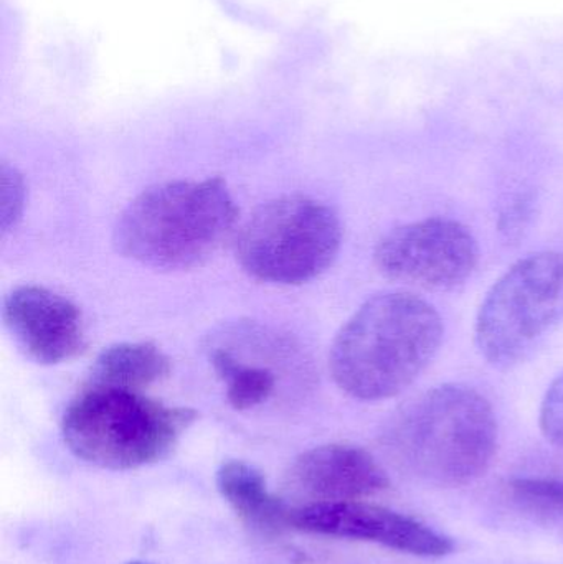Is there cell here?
Segmentation results:
<instances>
[{
  "label": "cell",
  "mask_w": 563,
  "mask_h": 564,
  "mask_svg": "<svg viewBox=\"0 0 563 564\" xmlns=\"http://www.w3.org/2000/svg\"><path fill=\"white\" fill-rule=\"evenodd\" d=\"M128 564H151V563H144V562H132V563H128Z\"/></svg>",
  "instance_id": "ac0fdd59"
},
{
  "label": "cell",
  "mask_w": 563,
  "mask_h": 564,
  "mask_svg": "<svg viewBox=\"0 0 563 564\" xmlns=\"http://www.w3.org/2000/svg\"><path fill=\"white\" fill-rule=\"evenodd\" d=\"M386 443L397 464L412 476L433 486H465L491 466L498 420L476 388L440 384L392 417Z\"/></svg>",
  "instance_id": "7a4b0ae2"
},
{
  "label": "cell",
  "mask_w": 563,
  "mask_h": 564,
  "mask_svg": "<svg viewBox=\"0 0 563 564\" xmlns=\"http://www.w3.org/2000/svg\"><path fill=\"white\" fill-rule=\"evenodd\" d=\"M218 492L245 525L261 535H281L291 529L293 509L268 490L260 470L243 460H228L217 473Z\"/></svg>",
  "instance_id": "8fae6325"
},
{
  "label": "cell",
  "mask_w": 563,
  "mask_h": 564,
  "mask_svg": "<svg viewBox=\"0 0 563 564\" xmlns=\"http://www.w3.org/2000/svg\"><path fill=\"white\" fill-rule=\"evenodd\" d=\"M25 182L15 169L2 167V234L17 227L25 208Z\"/></svg>",
  "instance_id": "2e32d148"
},
{
  "label": "cell",
  "mask_w": 563,
  "mask_h": 564,
  "mask_svg": "<svg viewBox=\"0 0 563 564\" xmlns=\"http://www.w3.org/2000/svg\"><path fill=\"white\" fill-rule=\"evenodd\" d=\"M238 208L221 178L155 185L136 197L115 227L122 257L154 270H191L234 234Z\"/></svg>",
  "instance_id": "3957f363"
},
{
  "label": "cell",
  "mask_w": 563,
  "mask_h": 564,
  "mask_svg": "<svg viewBox=\"0 0 563 564\" xmlns=\"http://www.w3.org/2000/svg\"><path fill=\"white\" fill-rule=\"evenodd\" d=\"M171 373V358L148 341L118 344L106 348L93 365L88 387L142 391Z\"/></svg>",
  "instance_id": "7c38bea8"
},
{
  "label": "cell",
  "mask_w": 563,
  "mask_h": 564,
  "mask_svg": "<svg viewBox=\"0 0 563 564\" xmlns=\"http://www.w3.org/2000/svg\"><path fill=\"white\" fill-rule=\"evenodd\" d=\"M442 315L413 292H382L364 302L331 347L337 387L360 401H382L410 387L442 347Z\"/></svg>",
  "instance_id": "6da1fadb"
},
{
  "label": "cell",
  "mask_w": 563,
  "mask_h": 564,
  "mask_svg": "<svg viewBox=\"0 0 563 564\" xmlns=\"http://www.w3.org/2000/svg\"><path fill=\"white\" fill-rule=\"evenodd\" d=\"M389 486L386 470L372 454L350 444H326L306 451L288 473V489L306 499V506L366 499Z\"/></svg>",
  "instance_id": "30bf717a"
},
{
  "label": "cell",
  "mask_w": 563,
  "mask_h": 564,
  "mask_svg": "<svg viewBox=\"0 0 563 564\" xmlns=\"http://www.w3.org/2000/svg\"><path fill=\"white\" fill-rule=\"evenodd\" d=\"M563 324V254H529L495 282L476 317L475 340L491 367L528 360Z\"/></svg>",
  "instance_id": "8992f818"
},
{
  "label": "cell",
  "mask_w": 563,
  "mask_h": 564,
  "mask_svg": "<svg viewBox=\"0 0 563 564\" xmlns=\"http://www.w3.org/2000/svg\"><path fill=\"white\" fill-rule=\"evenodd\" d=\"M539 423L544 436L551 443L563 447V371L552 381L545 393Z\"/></svg>",
  "instance_id": "e0dca14e"
},
{
  "label": "cell",
  "mask_w": 563,
  "mask_h": 564,
  "mask_svg": "<svg viewBox=\"0 0 563 564\" xmlns=\"http://www.w3.org/2000/svg\"><path fill=\"white\" fill-rule=\"evenodd\" d=\"M197 411L119 388L85 387L68 404L62 434L78 459L109 470L139 469L172 453Z\"/></svg>",
  "instance_id": "277c9868"
},
{
  "label": "cell",
  "mask_w": 563,
  "mask_h": 564,
  "mask_svg": "<svg viewBox=\"0 0 563 564\" xmlns=\"http://www.w3.org/2000/svg\"><path fill=\"white\" fill-rule=\"evenodd\" d=\"M2 317L17 345L39 364H63L86 348L82 311L42 285L13 289L3 301Z\"/></svg>",
  "instance_id": "9c48e42d"
},
{
  "label": "cell",
  "mask_w": 563,
  "mask_h": 564,
  "mask_svg": "<svg viewBox=\"0 0 563 564\" xmlns=\"http://www.w3.org/2000/svg\"><path fill=\"white\" fill-rule=\"evenodd\" d=\"M343 245V225L333 208L303 195L261 205L240 228L241 270L270 284H304L326 273Z\"/></svg>",
  "instance_id": "5b68a950"
},
{
  "label": "cell",
  "mask_w": 563,
  "mask_h": 564,
  "mask_svg": "<svg viewBox=\"0 0 563 564\" xmlns=\"http://www.w3.org/2000/svg\"><path fill=\"white\" fill-rule=\"evenodd\" d=\"M291 529L314 535L379 543L410 555L440 558L453 552V542L419 520L372 503H311L293 509Z\"/></svg>",
  "instance_id": "ba28073f"
},
{
  "label": "cell",
  "mask_w": 563,
  "mask_h": 564,
  "mask_svg": "<svg viewBox=\"0 0 563 564\" xmlns=\"http://www.w3.org/2000/svg\"><path fill=\"white\" fill-rule=\"evenodd\" d=\"M509 492L532 512L563 517V480L516 479L509 484Z\"/></svg>",
  "instance_id": "5bb4252c"
},
{
  "label": "cell",
  "mask_w": 563,
  "mask_h": 564,
  "mask_svg": "<svg viewBox=\"0 0 563 564\" xmlns=\"http://www.w3.org/2000/svg\"><path fill=\"white\" fill-rule=\"evenodd\" d=\"M538 212V198L531 191L509 197L499 212L498 230L509 245L518 243L531 228Z\"/></svg>",
  "instance_id": "9a60e30c"
},
{
  "label": "cell",
  "mask_w": 563,
  "mask_h": 564,
  "mask_svg": "<svg viewBox=\"0 0 563 564\" xmlns=\"http://www.w3.org/2000/svg\"><path fill=\"white\" fill-rule=\"evenodd\" d=\"M210 364L237 411L253 410L277 393L278 375L257 361L238 357L230 347H214Z\"/></svg>",
  "instance_id": "4fadbf2b"
},
{
  "label": "cell",
  "mask_w": 563,
  "mask_h": 564,
  "mask_svg": "<svg viewBox=\"0 0 563 564\" xmlns=\"http://www.w3.org/2000/svg\"><path fill=\"white\" fill-rule=\"evenodd\" d=\"M373 261L389 280L426 291H450L475 273L479 247L465 225L432 217L393 228L380 238Z\"/></svg>",
  "instance_id": "52a82bcc"
}]
</instances>
